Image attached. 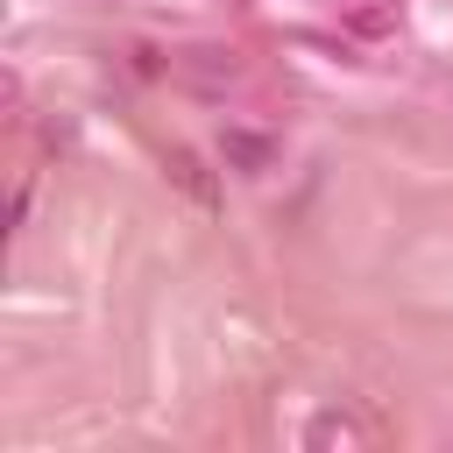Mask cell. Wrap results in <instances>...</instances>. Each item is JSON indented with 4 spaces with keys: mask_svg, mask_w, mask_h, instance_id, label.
<instances>
[{
    "mask_svg": "<svg viewBox=\"0 0 453 453\" xmlns=\"http://www.w3.org/2000/svg\"><path fill=\"white\" fill-rule=\"evenodd\" d=\"M226 163H241V170H262V163H269V142H255V134H226Z\"/></svg>",
    "mask_w": 453,
    "mask_h": 453,
    "instance_id": "1",
    "label": "cell"
}]
</instances>
